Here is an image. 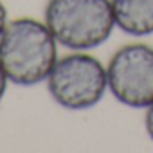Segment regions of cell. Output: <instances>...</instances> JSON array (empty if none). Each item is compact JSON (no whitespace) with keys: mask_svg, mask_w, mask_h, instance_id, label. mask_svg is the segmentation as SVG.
I'll use <instances>...</instances> for the list:
<instances>
[{"mask_svg":"<svg viewBox=\"0 0 153 153\" xmlns=\"http://www.w3.org/2000/svg\"><path fill=\"white\" fill-rule=\"evenodd\" d=\"M58 42L43 20L9 18L0 36V65L9 83L34 87L45 83L58 61Z\"/></svg>","mask_w":153,"mask_h":153,"instance_id":"6da1fadb","label":"cell"},{"mask_svg":"<svg viewBox=\"0 0 153 153\" xmlns=\"http://www.w3.org/2000/svg\"><path fill=\"white\" fill-rule=\"evenodd\" d=\"M43 22L67 51H92L115 29L110 0H49Z\"/></svg>","mask_w":153,"mask_h":153,"instance_id":"7a4b0ae2","label":"cell"},{"mask_svg":"<svg viewBox=\"0 0 153 153\" xmlns=\"http://www.w3.org/2000/svg\"><path fill=\"white\" fill-rule=\"evenodd\" d=\"M45 85L58 106L72 112L90 110L108 92L106 65L90 51H68L58 58Z\"/></svg>","mask_w":153,"mask_h":153,"instance_id":"3957f363","label":"cell"},{"mask_svg":"<svg viewBox=\"0 0 153 153\" xmlns=\"http://www.w3.org/2000/svg\"><path fill=\"white\" fill-rule=\"evenodd\" d=\"M108 92L128 108L144 110L153 103V47L126 43L106 63Z\"/></svg>","mask_w":153,"mask_h":153,"instance_id":"277c9868","label":"cell"},{"mask_svg":"<svg viewBox=\"0 0 153 153\" xmlns=\"http://www.w3.org/2000/svg\"><path fill=\"white\" fill-rule=\"evenodd\" d=\"M115 27L133 38L153 34V0H110Z\"/></svg>","mask_w":153,"mask_h":153,"instance_id":"5b68a950","label":"cell"},{"mask_svg":"<svg viewBox=\"0 0 153 153\" xmlns=\"http://www.w3.org/2000/svg\"><path fill=\"white\" fill-rule=\"evenodd\" d=\"M144 130L148 137L153 140V103L144 108Z\"/></svg>","mask_w":153,"mask_h":153,"instance_id":"8992f818","label":"cell"},{"mask_svg":"<svg viewBox=\"0 0 153 153\" xmlns=\"http://www.w3.org/2000/svg\"><path fill=\"white\" fill-rule=\"evenodd\" d=\"M7 22H9V11H7V7L4 4V0H0V36H2Z\"/></svg>","mask_w":153,"mask_h":153,"instance_id":"52a82bcc","label":"cell"},{"mask_svg":"<svg viewBox=\"0 0 153 153\" xmlns=\"http://www.w3.org/2000/svg\"><path fill=\"white\" fill-rule=\"evenodd\" d=\"M9 85H11V83H9V79H7V76H6L2 65H0V103H2V99L6 97V92H7Z\"/></svg>","mask_w":153,"mask_h":153,"instance_id":"ba28073f","label":"cell"}]
</instances>
